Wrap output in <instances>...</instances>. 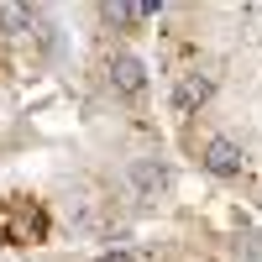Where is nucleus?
I'll list each match as a JSON object with an SVG mask.
<instances>
[{"label": "nucleus", "mask_w": 262, "mask_h": 262, "mask_svg": "<svg viewBox=\"0 0 262 262\" xmlns=\"http://www.w3.org/2000/svg\"><path fill=\"white\" fill-rule=\"evenodd\" d=\"M168 184H173L168 163H158V158H137V163H131V189H137L142 200H158Z\"/></svg>", "instance_id": "nucleus-1"}, {"label": "nucleus", "mask_w": 262, "mask_h": 262, "mask_svg": "<svg viewBox=\"0 0 262 262\" xmlns=\"http://www.w3.org/2000/svg\"><path fill=\"white\" fill-rule=\"evenodd\" d=\"M242 147H236L231 137H215L210 147H205V168L215 173V179H236V173H242Z\"/></svg>", "instance_id": "nucleus-2"}, {"label": "nucleus", "mask_w": 262, "mask_h": 262, "mask_svg": "<svg viewBox=\"0 0 262 262\" xmlns=\"http://www.w3.org/2000/svg\"><path fill=\"white\" fill-rule=\"evenodd\" d=\"M105 21H121V27H131V21H152L158 16V6H142V0H116V6L100 11Z\"/></svg>", "instance_id": "nucleus-5"}, {"label": "nucleus", "mask_w": 262, "mask_h": 262, "mask_svg": "<svg viewBox=\"0 0 262 262\" xmlns=\"http://www.w3.org/2000/svg\"><path fill=\"white\" fill-rule=\"evenodd\" d=\"M100 262H137V257H126V252H105Z\"/></svg>", "instance_id": "nucleus-7"}, {"label": "nucleus", "mask_w": 262, "mask_h": 262, "mask_svg": "<svg viewBox=\"0 0 262 262\" xmlns=\"http://www.w3.org/2000/svg\"><path fill=\"white\" fill-rule=\"evenodd\" d=\"M210 95H215V79H210V74H184V79H179V90H173V111L189 116V111H200Z\"/></svg>", "instance_id": "nucleus-3"}, {"label": "nucleus", "mask_w": 262, "mask_h": 262, "mask_svg": "<svg viewBox=\"0 0 262 262\" xmlns=\"http://www.w3.org/2000/svg\"><path fill=\"white\" fill-rule=\"evenodd\" d=\"M111 84H116L121 95H142V90H147V69H142V58L116 53V58H111Z\"/></svg>", "instance_id": "nucleus-4"}, {"label": "nucleus", "mask_w": 262, "mask_h": 262, "mask_svg": "<svg viewBox=\"0 0 262 262\" xmlns=\"http://www.w3.org/2000/svg\"><path fill=\"white\" fill-rule=\"evenodd\" d=\"M21 32H32V11L0 0V37H21Z\"/></svg>", "instance_id": "nucleus-6"}]
</instances>
